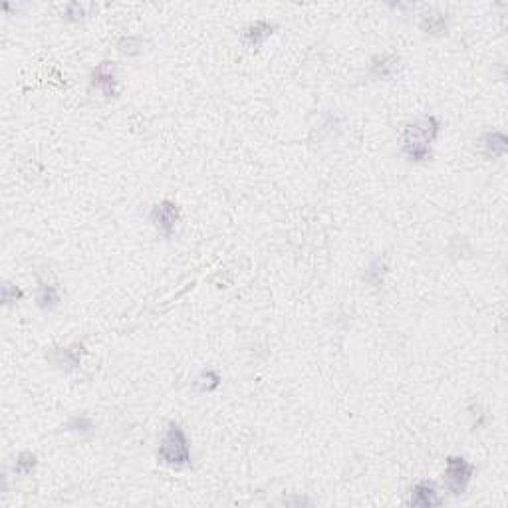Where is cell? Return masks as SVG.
<instances>
[{
	"label": "cell",
	"instance_id": "1",
	"mask_svg": "<svg viewBox=\"0 0 508 508\" xmlns=\"http://www.w3.org/2000/svg\"><path fill=\"white\" fill-rule=\"evenodd\" d=\"M441 133V122L435 115H421L404 129V153L413 163L431 159V145Z\"/></svg>",
	"mask_w": 508,
	"mask_h": 508
},
{
	"label": "cell",
	"instance_id": "2",
	"mask_svg": "<svg viewBox=\"0 0 508 508\" xmlns=\"http://www.w3.org/2000/svg\"><path fill=\"white\" fill-rule=\"evenodd\" d=\"M157 459L173 469H181L191 465V445L185 429L179 423H169L167 431L163 433L157 449Z\"/></svg>",
	"mask_w": 508,
	"mask_h": 508
},
{
	"label": "cell",
	"instance_id": "3",
	"mask_svg": "<svg viewBox=\"0 0 508 508\" xmlns=\"http://www.w3.org/2000/svg\"><path fill=\"white\" fill-rule=\"evenodd\" d=\"M474 476V465L469 463L465 456H449L445 461V473H443V481H445V487L447 491L455 496L465 494L471 481Z\"/></svg>",
	"mask_w": 508,
	"mask_h": 508
},
{
	"label": "cell",
	"instance_id": "4",
	"mask_svg": "<svg viewBox=\"0 0 508 508\" xmlns=\"http://www.w3.org/2000/svg\"><path fill=\"white\" fill-rule=\"evenodd\" d=\"M179 221H181V209L175 201L163 199L149 210V223L163 239H171L175 234Z\"/></svg>",
	"mask_w": 508,
	"mask_h": 508
},
{
	"label": "cell",
	"instance_id": "5",
	"mask_svg": "<svg viewBox=\"0 0 508 508\" xmlns=\"http://www.w3.org/2000/svg\"><path fill=\"white\" fill-rule=\"evenodd\" d=\"M91 88L100 89L107 100L118 98V74H115V64L111 60L100 62L91 70Z\"/></svg>",
	"mask_w": 508,
	"mask_h": 508
},
{
	"label": "cell",
	"instance_id": "6",
	"mask_svg": "<svg viewBox=\"0 0 508 508\" xmlns=\"http://www.w3.org/2000/svg\"><path fill=\"white\" fill-rule=\"evenodd\" d=\"M409 505L419 508L441 507L443 498L439 496L437 489L431 481H417L409 492Z\"/></svg>",
	"mask_w": 508,
	"mask_h": 508
},
{
	"label": "cell",
	"instance_id": "7",
	"mask_svg": "<svg viewBox=\"0 0 508 508\" xmlns=\"http://www.w3.org/2000/svg\"><path fill=\"white\" fill-rule=\"evenodd\" d=\"M86 355V348H84V344H70V346H66V348H60V350H56L50 355V360H52V364H56L58 368L62 369H76L80 364H82V357Z\"/></svg>",
	"mask_w": 508,
	"mask_h": 508
},
{
	"label": "cell",
	"instance_id": "8",
	"mask_svg": "<svg viewBox=\"0 0 508 508\" xmlns=\"http://www.w3.org/2000/svg\"><path fill=\"white\" fill-rule=\"evenodd\" d=\"M397 70H399V58L395 54H377L369 66V74L377 80H391Z\"/></svg>",
	"mask_w": 508,
	"mask_h": 508
},
{
	"label": "cell",
	"instance_id": "9",
	"mask_svg": "<svg viewBox=\"0 0 508 508\" xmlns=\"http://www.w3.org/2000/svg\"><path fill=\"white\" fill-rule=\"evenodd\" d=\"M274 30H276V26L272 22H268V20H254V22H250L245 28L246 44L252 46V48H261L264 42L274 34Z\"/></svg>",
	"mask_w": 508,
	"mask_h": 508
},
{
	"label": "cell",
	"instance_id": "10",
	"mask_svg": "<svg viewBox=\"0 0 508 508\" xmlns=\"http://www.w3.org/2000/svg\"><path fill=\"white\" fill-rule=\"evenodd\" d=\"M481 147L487 157H503L507 153V135L503 131H487L481 137Z\"/></svg>",
	"mask_w": 508,
	"mask_h": 508
},
{
	"label": "cell",
	"instance_id": "11",
	"mask_svg": "<svg viewBox=\"0 0 508 508\" xmlns=\"http://www.w3.org/2000/svg\"><path fill=\"white\" fill-rule=\"evenodd\" d=\"M421 30L423 32H427V34H443V32H447V28H449V14H445V12H441V10H429V12H425L423 16H421V22H419Z\"/></svg>",
	"mask_w": 508,
	"mask_h": 508
},
{
	"label": "cell",
	"instance_id": "12",
	"mask_svg": "<svg viewBox=\"0 0 508 508\" xmlns=\"http://www.w3.org/2000/svg\"><path fill=\"white\" fill-rule=\"evenodd\" d=\"M60 304V288L50 282H40L38 294H36V306L44 312H52Z\"/></svg>",
	"mask_w": 508,
	"mask_h": 508
},
{
	"label": "cell",
	"instance_id": "13",
	"mask_svg": "<svg viewBox=\"0 0 508 508\" xmlns=\"http://www.w3.org/2000/svg\"><path fill=\"white\" fill-rule=\"evenodd\" d=\"M195 389L201 391V393H210L214 391L217 387L221 386V375L214 371V369H205L197 379H195Z\"/></svg>",
	"mask_w": 508,
	"mask_h": 508
},
{
	"label": "cell",
	"instance_id": "14",
	"mask_svg": "<svg viewBox=\"0 0 508 508\" xmlns=\"http://www.w3.org/2000/svg\"><path fill=\"white\" fill-rule=\"evenodd\" d=\"M387 274V263L384 258H375L373 263L366 268V274H364V280L371 284V286H379L384 284V276Z\"/></svg>",
	"mask_w": 508,
	"mask_h": 508
},
{
	"label": "cell",
	"instance_id": "15",
	"mask_svg": "<svg viewBox=\"0 0 508 508\" xmlns=\"http://www.w3.org/2000/svg\"><path fill=\"white\" fill-rule=\"evenodd\" d=\"M36 465H38V456L32 451H22L16 456V463H14V473L20 476H28V474L34 473Z\"/></svg>",
	"mask_w": 508,
	"mask_h": 508
},
{
	"label": "cell",
	"instance_id": "16",
	"mask_svg": "<svg viewBox=\"0 0 508 508\" xmlns=\"http://www.w3.org/2000/svg\"><path fill=\"white\" fill-rule=\"evenodd\" d=\"M118 50L123 56H140L143 52V38L141 36H123L118 42Z\"/></svg>",
	"mask_w": 508,
	"mask_h": 508
},
{
	"label": "cell",
	"instance_id": "17",
	"mask_svg": "<svg viewBox=\"0 0 508 508\" xmlns=\"http://www.w3.org/2000/svg\"><path fill=\"white\" fill-rule=\"evenodd\" d=\"M66 429L71 431V433H78V435H86V433H91L93 431V421L89 419L86 413H80V415H74Z\"/></svg>",
	"mask_w": 508,
	"mask_h": 508
},
{
	"label": "cell",
	"instance_id": "18",
	"mask_svg": "<svg viewBox=\"0 0 508 508\" xmlns=\"http://www.w3.org/2000/svg\"><path fill=\"white\" fill-rule=\"evenodd\" d=\"M24 298V292H22V288L14 284V282H4L2 284V304H14L18 300Z\"/></svg>",
	"mask_w": 508,
	"mask_h": 508
},
{
	"label": "cell",
	"instance_id": "19",
	"mask_svg": "<svg viewBox=\"0 0 508 508\" xmlns=\"http://www.w3.org/2000/svg\"><path fill=\"white\" fill-rule=\"evenodd\" d=\"M86 16V6L80 4V2H70L64 10V18L66 20H71V22H78L82 18Z\"/></svg>",
	"mask_w": 508,
	"mask_h": 508
}]
</instances>
